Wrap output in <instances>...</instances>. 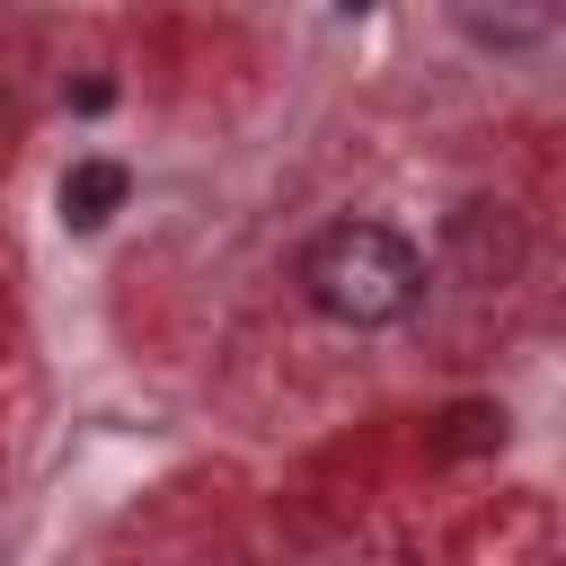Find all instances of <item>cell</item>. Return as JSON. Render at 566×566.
Returning a JSON list of instances; mask_svg holds the SVG:
<instances>
[{"label":"cell","instance_id":"cell-1","mask_svg":"<svg viewBox=\"0 0 566 566\" xmlns=\"http://www.w3.org/2000/svg\"><path fill=\"white\" fill-rule=\"evenodd\" d=\"M301 292L318 318L336 327H389L416 310L424 292V256L389 230V221H327L310 248H301Z\"/></svg>","mask_w":566,"mask_h":566},{"label":"cell","instance_id":"cell-2","mask_svg":"<svg viewBox=\"0 0 566 566\" xmlns=\"http://www.w3.org/2000/svg\"><path fill=\"white\" fill-rule=\"evenodd\" d=\"M566 18V0H451V27L486 53H522V44H548Z\"/></svg>","mask_w":566,"mask_h":566},{"label":"cell","instance_id":"cell-3","mask_svg":"<svg viewBox=\"0 0 566 566\" xmlns=\"http://www.w3.org/2000/svg\"><path fill=\"white\" fill-rule=\"evenodd\" d=\"M133 195V177H124V159H80L71 177H62V221L71 230H106V212Z\"/></svg>","mask_w":566,"mask_h":566},{"label":"cell","instance_id":"cell-4","mask_svg":"<svg viewBox=\"0 0 566 566\" xmlns=\"http://www.w3.org/2000/svg\"><path fill=\"white\" fill-rule=\"evenodd\" d=\"M504 433V416H486V407H460L451 416V433H442V451H469V442H495Z\"/></svg>","mask_w":566,"mask_h":566},{"label":"cell","instance_id":"cell-5","mask_svg":"<svg viewBox=\"0 0 566 566\" xmlns=\"http://www.w3.org/2000/svg\"><path fill=\"white\" fill-rule=\"evenodd\" d=\"M0 106H9V97H0Z\"/></svg>","mask_w":566,"mask_h":566}]
</instances>
